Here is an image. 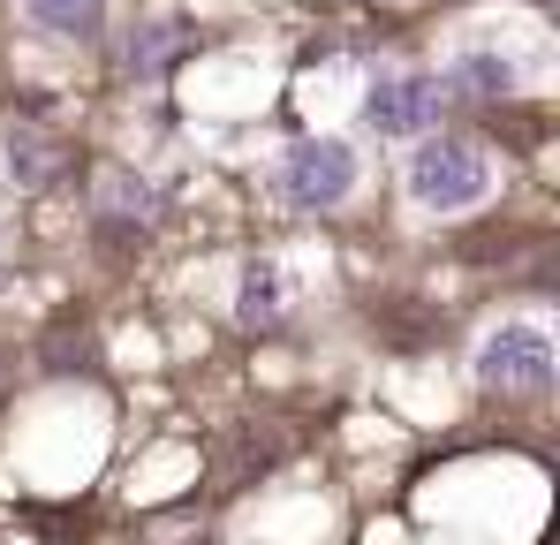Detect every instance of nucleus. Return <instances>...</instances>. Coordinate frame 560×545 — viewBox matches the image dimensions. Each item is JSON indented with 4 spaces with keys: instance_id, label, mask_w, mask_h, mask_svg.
<instances>
[{
    "instance_id": "nucleus-10",
    "label": "nucleus",
    "mask_w": 560,
    "mask_h": 545,
    "mask_svg": "<svg viewBox=\"0 0 560 545\" xmlns=\"http://www.w3.org/2000/svg\"><path fill=\"white\" fill-rule=\"evenodd\" d=\"M98 205H106L114 220H137V228L152 220V189L129 175V167H106V175H98Z\"/></svg>"
},
{
    "instance_id": "nucleus-5",
    "label": "nucleus",
    "mask_w": 560,
    "mask_h": 545,
    "mask_svg": "<svg viewBox=\"0 0 560 545\" xmlns=\"http://www.w3.org/2000/svg\"><path fill=\"white\" fill-rule=\"evenodd\" d=\"M440 84L463 91V98H508V91H515V69H508L500 54H477V46H469V54L447 61V77H440Z\"/></svg>"
},
{
    "instance_id": "nucleus-8",
    "label": "nucleus",
    "mask_w": 560,
    "mask_h": 545,
    "mask_svg": "<svg viewBox=\"0 0 560 545\" xmlns=\"http://www.w3.org/2000/svg\"><path fill=\"white\" fill-rule=\"evenodd\" d=\"M61 167V152H54V137H38V129H15L8 137V175L23 182V189H38V182H54Z\"/></svg>"
},
{
    "instance_id": "nucleus-1",
    "label": "nucleus",
    "mask_w": 560,
    "mask_h": 545,
    "mask_svg": "<svg viewBox=\"0 0 560 545\" xmlns=\"http://www.w3.org/2000/svg\"><path fill=\"white\" fill-rule=\"evenodd\" d=\"M401 189L417 212H469L492 197V152L469 137H417V152L401 160Z\"/></svg>"
},
{
    "instance_id": "nucleus-7",
    "label": "nucleus",
    "mask_w": 560,
    "mask_h": 545,
    "mask_svg": "<svg viewBox=\"0 0 560 545\" xmlns=\"http://www.w3.org/2000/svg\"><path fill=\"white\" fill-rule=\"evenodd\" d=\"M280 303H288V295H280V266H250V272H243L235 318H243L250 334H266V326H273V318H280Z\"/></svg>"
},
{
    "instance_id": "nucleus-9",
    "label": "nucleus",
    "mask_w": 560,
    "mask_h": 545,
    "mask_svg": "<svg viewBox=\"0 0 560 545\" xmlns=\"http://www.w3.org/2000/svg\"><path fill=\"white\" fill-rule=\"evenodd\" d=\"M167 54H175V31L167 23H129V38H121V69L129 77H160Z\"/></svg>"
},
{
    "instance_id": "nucleus-2",
    "label": "nucleus",
    "mask_w": 560,
    "mask_h": 545,
    "mask_svg": "<svg viewBox=\"0 0 560 545\" xmlns=\"http://www.w3.org/2000/svg\"><path fill=\"white\" fill-rule=\"evenodd\" d=\"M477 386L485 394H515V402L546 394L553 386V341L538 326H492L477 341Z\"/></svg>"
},
{
    "instance_id": "nucleus-4",
    "label": "nucleus",
    "mask_w": 560,
    "mask_h": 545,
    "mask_svg": "<svg viewBox=\"0 0 560 545\" xmlns=\"http://www.w3.org/2000/svg\"><path fill=\"white\" fill-rule=\"evenodd\" d=\"M440 98H447L440 77L386 69V77H372V91H364V121H372L378 137H424V129L440 121Z\"/></svg>"
},
{
    "instance_id": "nucleus-3",
    "label": "nucleus",
    "mask_w": 560,
    "mask_h": 545,
    "mask_svg": "<svg viewBox=\"0 0 560 545\" xmlns=\"http://www.w3.org/2000/svg\"><path fill=\"white\" fill-rule=\"evenodd\" d=\"M349 189H357V152L334 137H303L280 160V197L295 212H334V205H349Z\"/></svg>"
},
{
    "instance_id": "nucleus-6",
    "label": "nucleus",
    "mask_w": 560,
    "mask_h": 545,
    "mask_svg": "<svg viewBox=\"0 0 560 545\" xmlns=\"http://www.w3.org/2000/svg\"><path fill=\"white\" fill-rule=\"evenodd\" d=\"M23 15H31L38 31H54V38H98L106 0H23Z\"/></svg>"
}]
</instances>
